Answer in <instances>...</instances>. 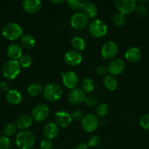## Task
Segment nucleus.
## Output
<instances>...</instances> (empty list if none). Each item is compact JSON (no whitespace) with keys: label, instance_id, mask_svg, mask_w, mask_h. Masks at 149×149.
Returning a JSON list of instances; mask_svg holds the SVG:
<instances>
[{"label":"nucleus","instance_id":"58836bf2","mask_svg":"<svg viewBox=\"0 0 149 149\" xmlns=\"http://www.w3.org/2000/svg\"><path fill=\"white\" fill-rule=\"evenodd\" d=\"M71 116L72 120L80 121V120H82V119H83V111L80 110H75L72 113Z\"/></svg>","mask_w":149,"mask_h":149},{"label":"nucleus","instance_id":"f704fd0d","mask_svg":"<svg viewBox=\"0 0 149 149\" xmlns=\"http://www.w3.org/2000/svg\"><path fill=\"white\" fill-rule=\"evenodd\" d=\"M10 141L7 137H0V149H10Z\"/></svg>","mask_w":149,"mask_h":149},{"label":"nucleus","instance_id":"393cba45","mask_svg":"<svg viewBox=\"0 0 149 149\" xmlns=\"http://www.w3.org/2000/svg\"><path fill=\"white\" fill-rule=\"evenodd\" d=\"M71 45L72 47L74 49V50L78 51V52L85 49L86 47L85 40L82 37H80V36H74V38H72Z\"/></svg>","mask_w":149,"mask_h":149},{"label":"nucleus","instance_id":"7ed1b4c3","mask_svg":"<svg viewBox=\"0 0 149 149\" xmlns=\"http://www.w3.org/2000/svg\"><path fill=\"white\" fill-rule=\"evenodd\" d=\"M44 97L50 102H56L61 98L63 90L61 86L56 83H48L43 88L42 91Z\"/></svg>","mask_w":149,"mask_h":149},{"label":"nucleus","instance_id":"f3484780","mask_svg":"<svg viewBox=\"0 0 149 149\" xmlns=\"http://www.w3.org/2000/svg\"><path fill=\"white\" fill-rule=\"evenodd\" d=\"M86 98L85 93L80 89H74L68 95V100L71 104L79 105L84 102Z\"/></svg>","mask_w":149,"mask_h":149},{"label":"nucleus","instance_id":"37998d69","mask_svg":"<svg viewBox=\"0 0 149 149\" xmlns=\"http://www.w3.org/2000/svg\"><path fill=\"white\" fill-rule=\"evenodd\" d=\"M50 2L51 3V4H61V3L63 2V1H61V0H53V1H50Z\"/></svg>","mask_w":149,"mask_h":149},{"label":"nucleus","instance_id":"5701e85b","mask_svg":"<svg viewBox=\"0 0 149 149\" xmlns=\"http://www.w3.org/2000/svg\"><path fill=\"white\" fill-rule=\"evenodd\" d=\"M104 85L110 91H114L118 87V81L114 76L107 75L104 79Z\"/></svg>","mask_w":149,"mask_h":149},{"label":"nucleus","instance_id":"6ab92c4d","mask_svg":"<svg viewBox=\"0 0 149 149\" xmlns=\"http://www.w3.org/2000/svg\"><path fill=\"white\" fill-rule=\"evenodd\" d=\"M125 58L130 63L138 62L142 58L141 50L136 47H131L126 51Z\"/></svg>","mask_w":149,"mask_h":149},{"label":"nucleus","instance_id":"ea45409f","mask_svg":"<svg viewBox=\"0 0 149 149\" xmlns=\"http://www.w3.org/2000/svg\"><path fill=\"white\" fill-rule=\"evenodd\" d=\"M108 72V66L105 65H100L96 68V73L99 76H104Z\"/></svg>","mask_w":149,"mask_h":149},{"label":"nucleus","instance_id":"9d476101","mask_svg":"<svg viewBox=\"0 0 149 149\" xmlns=\"http://www.w3.org/2000/svg\"><path fill=\"white\" fill-rule=\"evenodd\" d=\"M70 23L73 29L81 30L85 29L89 23V18L83 13H77L72 15L70 19Z\"/></svg>","mask_w":149,"mask_h":149},{"label":"nucleus","instance_id":"1a4fd4ad","mask_svg":"<svg viewBox=\"0 0 149 149\" xmlns=\"http://www.w3.org/2000/svg\"><path fill=\"white\" fill-rule=\"evenodd\" d=\"M49 116V108L44 103L38 104L32 109V116L37 122H42Z\"/></svg>","mask_w":149,"mask_h":149},{"label":"nucleus","instance_id":"473e14b6","mask_svg":"<svg viewBox=\"0 0 149 149\" xmlns=\"http://www.w3.org/2000/svg\"><path fill=\"white\" fill-rule=\"evenodd\" d=\"M140 125L143 130H149V113L145 114L140 118Z\"/></svg>","mask_w":149,"mask_h":149},{"label":"nucleus","instance_id":"f257e3e1","mask_svg":"<svg viewBox=\"0 0 149 149\" xmlns=\"http://www.w3.org/2000/svg\"><path fill=\"white\" fill-rule=\"evenodd\" d=\"M36 138L32 132L22 130L17 135L15 138L16 146L20 149H32L35 145Z\"/></svg>","mask_w":149,"mask_h":149},{"label":"nucleus","instance_id":"412c9836","mask_svg":"<svg viewBox=\"0 0 149 149\" xmlns=\"http://www.w3.org/2000/svg\"><path fill=\"white\" fill-rule=\"evenodd\" d=\"M32 118L28 115H22L16 121V127L22 130H26L32 125Z\"/></svg>","mask_w":149,"mask_h":149},{"label":"nucleus","instance_id":"dca6fc26","mask_svg":"<svg viewBox=\"0 0 149 149\" xmlns=\"http://www.w3.org/2000/svg\"><path fill=\"white\" fill-rule=\"evenodd\" d=\"M22 6L28 14H35L40 10L42 3L39 0H26L22 3Z\"/></svg>","mask_w":149,"mask_h":149},{"label":"nucleus","instance_id":"20e7f679","mask_svg":"<svg viewBox=\"0 0 149 149\" xmlns=\"http://www.w3.org/2000/svg\"><path fill=\"white\" fill-rule=\"evenodd\" d=\"M1 34L7 40L14 41L21 37L23 30L21 26L18 23H10L3 27Z\"/></svg>","mask_w":149,"mask_h":149},{"label":"nucleus","instance_id":"bb28decb","mask_svg":"<svg viewBox=\"0 0 149 149\" xmlns=\"http://www.w3.org/2000/svg\"><path fill=\"white\" fill-rule=\"evenodd\" d=\"M43 91V87L39 83H33L27 89L28 94L31 96H37Z\"/></svg>","mask_w":149,"mask_h":149},{"label":"nucleus","instance_id":"39448f33","mask_svg":"<svg viewBox=\"0 0 149 149\" xmlns=\"http://www.w3.org/2000/svg\"><path fill=\"white\" fill-rule=\"evenodd\" d=\"M89 30L93 36L96 38H102L108 33V26L101 20L94 19L89 23Z\"/></svg>","mask_w":149,"mask_h":149},{"label":"nucleus","instance_id":"f8f14e48","mask_svg":"<svg viewBox=\"0 0 149 149\" xmlns=\"http://www.w3.org/2000/svg\"><path fill=\"white\" fill-rule=\"evenodd\" d=\"M54 119H55V123L61 127H67L71 125L72 122V119L70 113L66 111H58L55 113L54 116Z\"/></svg>","mask_w":149,"mask_h":149},{"label":"nucleus","instance_id":"aec40b11","mask_svg":"<svg viewBox=\"0 0 149 149\" xmlns=\"http://www.w3.org/2000/svg\"><path fill=\"white\" fill-rule=\"evenodd\" d=\"M6 100L13 106L20 104L23 100L22 95L17 90H9L6 93Z\"/></svg>","mask_w":149,"mask_h":149},{"label":"nucleus","instance_id":"c85d7f7f","mask_svg":"<svg viewBox=\"0 0 149 149\" xmlns=\"http://www.w3.org/2000/svg\"><path fill=\"white\" fill-rule=\"evenodd\" d=\"M32 62H33L32 57L30 55H28V54L23 55L21 58L19 59V63H20L21 68H29L32 64Z\"/></svg>","mask_w":149,"mask_h":149},{"label":"nucleus","instance_id":"2eb2a0df","mask_svg":"<svg viewBox=\"0 0 149 149\" xmlns=\"http://www.w3.org/2000/svg\"><path fill=\"white\" fill-rule=\"evenodd\" d=\"M58 133H59V127L55 122H49L45 124L44 126L43 134L46 139L51 141L56 138Z\"/></svg>","mask_w":149,"mask_h":149},{"label":"nucleus","instance_id":"c9c22d12","mask_svg":"<svg viewBox=\"0 0 149 149\" xmlns=\"http://www.w3.org/2000/svg\"><path fill=\"white\" fill-rule=\"evenodd\" d=\"M100 143V139L97 135H93L90 137L88 141L87 146L89 147H96L99 145Z\"/></svg>","mask_w":149,"mask_h":149},{"label":"nucleus","instance_id":"4c0bfd02","mask_svg":"<svg viewBox=\"0 0 149 149\" xmlns=\"http://www.w3.org/2000/svg\"><path fill=\"white\" fill-rule=\"evenodd\" d=\"M53 145V144L52 141L48 139H45L43 140V141L40 143L39 148H40V149H52Z\"/></svg>","mask_w":149,"mask_h":149},{"label":"nucleus","instance_id":"a19ab883","mask_svg":"<svg viewBox=\"0 0 149 149\" xmlns=\"http://www.w3.org/2000/svg\"><path fill=\"white\" fill-rule=\"evenodd\" d=\"M0 87H1V90L3 91H8L9 90V85L7 83L2 81V82L0 83Z\"/></svg>","mask_w":149,"mask_h":149},{"label":"nucleus","instance_id":"0eeeda50","mask_svg":"<svg viewBox=\"0 0 149 149\" xmlns=\"http://www.w3.org/2000/svg\"><path fill=\"white\" fill-rule=\"evenodd\" d=\"M115 5L119 13L123 15H129L132 13L137 7L135 0H115Z\"/></svg>","mask_w":149,"mask_h":149},{"label":"nucleus","instance_id":"9b49d317","mask_svg":"<svg viewBox=\"0 0 149 149\" xmlns=\"http://www.w3.org/2000/svg\"><path fill=\"white\" fill-rule=\"evenodd\" d=\"M61 77L64 85L70 90L76 89L79 84V77L77 74L73 71H68V72H61Z\"/></svg>","mask_w":149,"mask_h":149},{"label":"nucleus","instance_id":"cd10ccee","mask_svg":"<svg viewBox=\"0 0 149 149\" xmlns=\"http://www.w3.org/2000/svg\"><path fill=\"white\" fill-rule=\"evenodd\" d=\"M94 81H93V79H91L90 78L84 79L81 83L82 90L85 93H89L91 92H92L93 90V89H94Z\"/></svg>","mask_w":149,"mask_h":149},{"label":"nucleus","instance_id":"a878e982","mask_svg":"<svg viewBox=\"0 0 149 149\" xmlns=\"http://www.w3.org/2000/svg\"><path fill=\"white\" fill-rule=\"evenodd\" d=\"M88 1H80V0H68L67 1V4L70 8L72 10H76V11H80L83 10L85 5Z\"/></svg>","mask_w":149,"mask_h":149},{"label":"nucleus","instance_id":"c756f323","mask_svg":"<svg viewBox=\"0 0 149 149\" xmlns=\"http://www.w3.org/2000/svg\"><path fill=\"white\" fill-rule=\"evenodd\" d=\"M108 111H109V107L105 103H99L96 107V115L99 116H101V117H103V116H106L108 114Z\"/></svg>","mask_w":149,"mask_h":149},{"label":"nucleus","instance_id":"7c9ffc66","mask_svg":"<svg viewBox=\"0 0 149 149\" xmlns=\"http://www.w3.org/2000/svg\"><path fill=\"white\" fill-rule=\"evenodd\" d=\"M17 130V127L16 125L14 123H9L6 125L3 130V133H4V136H13L16 132Z\"/></svg>","mask_w":149,"mask_h":149},{"label":"nucleus","instance_id":"a211bd4d","mask_svg":"<svg viewBox=\"0 0 149 149\" xmlns=\"http://www.w3.org/2000/svg\"><path fill=\"white\" fill-rule=\"evenodd\" d=\"M7 54L11 60L18 61L23 55V50L21 47L19 45L16 43H12L7 47Z\"/></svg>","mask_w":149,"mask_h":149},{"label":"nucleus","instance_id":"ddd939ff","mask_svg":"<svg viewBox=\"0 0 149 149\" xmlns=\"http://www.w3.org/2000/svg\"><path fill=\"white\" fill-rule=\"evenodd\" d=\"M108 72L112 76H118L124 72L125 69V63L120 58H114L108 65Z\"/></svg>","mask_w":149,"mask_h":149},{"label":"nucleus","instance_id":"72a5a7b5","mask_svg":"<svg viewBox=\"0 0 149 149\" xmlns=\"http://www.w3.org/2000/svg\"><path fill=\"white\" fill-rule=\"evenodd\" d=\"M136 13H137V15L139 16L140 17H144L145 16L147 15V8H146L145 5L143 4H140L136 7Z\"/></svg>","mask_w":149,"mask_h":149},{"label":"nucleus","instance_id":"b1692460","mask_svg":"<svg viewBox=\"0 0 149 149\" xmlns=\"http://www.w3.org/2000/svg\"><path fill=\"white\" fill-rule=\"evenodd\" d=\"M21 45L26 49H32L36 45V40L30 34H25L20 37Z\"/></svg>","mask_w":149,"mask_h":149},{"label":"nucleus","instance_id":"423d86ee","mask_svg":"<svg viewBox=\"0 0 149 149\" xmlns=\"http://www.w3.org/2000/svg\"><path fill=\"white\" fill-rule=\"evenodd\" d=\"M80 124H81L82 129L85 132H93L98 128L99 120L96 115L93 113H88L83 116Z\"/></svg>","mask_w":149,"mask_h":149},{"label":"nucleus","instance_id":"6e6552de","mask_svg":"<svg viewBox=\"0 0 149 149\" xmlns=\"http://www.w3.org/2000/svg\"><path fill=\"white\" fill-rule=\"evenodd\" d=\"M118 51V47L116 43L110 41L102 45V49H101V55L104 59L112 61L116 56Z\"/></svg>","mask_w":149,"mask_h":149},{"label":"nucleus","instance_id":"e433bc0d","mask_svg":"<svg viewBox=\"0 0 149 149\" xmlns=\"http://www.w3.org/2000/svg\"><path fill=\"white\" fill-rule=\"evenodd\" d=\"M84 102L86 103V104L89 107H94L97 105V99L96 97H95L94 96L92 95H89L87 97H86L85 98Z\"/></svg>","mask_w":149,"mask_h":149},{"label":"nucleus","instance_id":"79ce46f5","mask_svg":"<svg viewBox=\"0 0 149 149\" xmlns=\"http://www.w3.org/2000/svg\"><path fill=\"white\" fill-rule=\"evenodd\" d=\"M74 149H88V146L84 143H80L76 146Z\"/></svg>","mask_w":149,"mask_h":149},{"label":"nucleus","instance_id":"4be33fe9","mask_svg":"<svg viewBox=\"0 0 149 149\" xmlns=\"http://www.w3.org/2000/svg\"><path fill=\"white\" fill-rule=\"evenodd\" d=\"M83 13L88 18H94L98 13V9L96 4L92 2H87L83 8Z\"/></svg>","mask_w":149,"mask_h":149},{"label":"nucleus","instance_id":"2f4dec72","mask_svg":"<svg viewBox=\"0 0 149 149\" xmlns=\"http://www.w3.org/2000/svg\"><path fill=\"white\" fill-rule=\"evenodd\" d=\"M112 22L115 26H118V27L122 26L126 23L125 15L119 13H116L112 17Z\"/></svg>","mask_w":149,"mask_h":149},{"label":"nucleus","instance_id":"4468645a","mask_svg":"<svg viewBox=\"0 0 149 149\" xmlns=\"http://www.w3.org/2000/svg\"><path fill=\"white\" fill-rule=\"evenodd\" d=\"M64 61L70 66H77L82 62V55L78 51L74 49L69 50L64 55Z\"/></svg>","mask_w":149,"mask_h":149},{"label":"nucleus","instance_id":"f03ea898","mask_svg":"<svg viewBox=\"0 0 149 149\" xmlns=\"http://www.w3.org/2000/svg\"><path fill=\"white\" fill-rule=\"evenodd\" d=\"M20 66L18 61L8 60L4 63L1 68V72L3 76L7 79H14L20 74Z\"/></svg>","mask_w":149,"mask_h":149}]
</instances>
